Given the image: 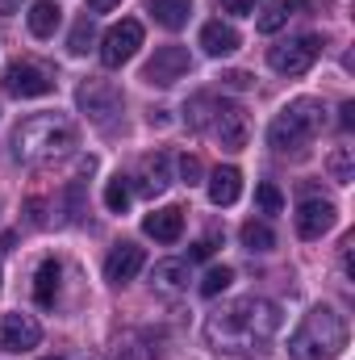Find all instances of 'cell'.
Listing matches in <instances>:
<instances>
[{"label": "cell", "instance_id": "cell-29", "mask_svg": "<svg viewBox=\"0 0 355 360\" xmlns=\"http://www.w3.org/2000/svg\"><path fill=\"white\" fill-rule=\"evenodd\" d=\"M63 197H67V222H80L84 218V180H67Z\"/></svg>", "mask_w": 355, "mask_h": 360}, {"label": "cell", "instance_id": "cell-15", "mask_svg": "<svg viewBox=\"0 0 355 360\" xmlns=\"http://www.w3.org/2000/svg\"><path fill=\"white\" fill-rule=\"evenodd\" d=\"M142 231H147L155 243H176L180 235H184V210H180V205H163V210L147 214V218H142Z\"/></svg>", "mask_w": 355, "mask_h": 360}, {"label": "cell", "instance_id": "cell-21", "mask_svg": "<svg viewBox=\"0 0 355 360\" xmlns=\"http://www.w3.org/2000/svg\"><path fill=\"white\" fill-rule=\"evenodd\" d=\"M151 285L159 293H180L188 285V260H159L151 269Z\"/></svg>", "mask_w": 355, "mask_h": 360}, {"label": "cell", "instance_id": "cell-6", "mask_svg": "<svg viewBox=\"0 0 355 360\" xmlns=\"http://www.w3.org/2000/svg\"><path fill=\"white\" fill-rule=\"evenodd\" d=\"M318 55H322V38L318 34H301V38H288V42L272 46L267 51V63L280 76H305L318 63Z\"/></svg>", "mask_w": 355, "mask_h": 360}, {"label": "cell", "instance_id": "cell-1", "mask_svg": "<svg viewBox=\"0 0 355 360\" xmlns=\"http://www.w3.org/2000/svg\"><path fill=\"white\" fill-rule=\"evenodd\" d=\"M280 331V306L267 297H239L205 319L209 348L226 356H260Z\"/></svg>", "mask_w": 355, "mask_h": 360}, {"label": "cell", "instance_id": "cell-36", "mask_svg": "<svg viewBox=\"0 0 355 360\" xmlns=\"http://www.w3.org/2000/svg\"><path fill=\"white\" fill-rule=\"evenodd\" d=\"M121 0H88V8L92 13H109V8H117Z\"/></svg>", "mask_w": 355, "mask_h": 360}, {"label": "cell", "instance_id": "cell-8", "mask_svg": "<svg viewBox=\"0 0 355 360\" xmlns=\"http://www.w3.org/2000/svg\"><path fill=\"white\" fill-rule=\"evenodd\" d=\"M188 72H192V59H188L184 46H159V51L147 59L142 80H147L151 89H172V84H180Z\"/></svg>", "mask_w": 355, "mask_h": 360}, {"label": "cell", "instance_id": "cell-39", "mask_svg": "<svg viewBox=\"0 0 355 360\" xmlns=\"http://www.w3.org/2000/svg\"><path fill=\"white\" fill-rule=\"evenodd\" d=\"M46 360H63V356H46Z\"/></svg>", "mask_w": 355, "mask_h": 360}, {"label": "cell", "instance_id": "cell-38", "mask_svg": "<svg viewBox=\"0 0 355 360\" xmlns=\"http://www.w3.org/2000/svg\"><path fill=\"white\" fill-rule=\"evenodd\" d=\"M109 360H121V352H117V356H109Z\"/></svg>", "mask_w": 355, "mask_h": 360}, {"label": "cell", "instance_id": "cell-11", "mask_svg": "<svg viewBox=\"0 0 355 360\" xmlns=\"http://www.w3.org/2000/svg\"><path fill=\"white\" fill-rule=\"evenodd\" d=\"M38 340H42V327L34 314H21V310L0 314V352H29L38 348Z\"/></svg>", "mask_w": 355, "mask_h": 360}, {"label": "cell", "instance_id": "cell-14", "mask_svg": "<svg viewBox=\"0 0 355 360\" xmlns=\"http://www.w3.org/2000/svg\"><path fill=\"white\" fill-rule=\"evenodd\" d=\"M168 184H172V155H168V151L142 155V164H138V193H142V197H155V193H163Z\"/></svg>", "mask_w": 355, "mask_h": 360}, {"label": "cell", "instance_id": "cell-10", "mask_svg": "<svg viewBox=\"0 0 355 360\" xmlns=\"http://www.w3.org/2000/svg\"><path fill=\"white\" fill-rule=\"evenodd\" d=\"M76 105L88 113L92 122H109L117 109H121V89L113 84V80H84L80 84V92H76Z\"/></svg>", "mask_w": 355, "mask_h": 360}, {"label": "cell", "instance_id": "cell-13", "mask_svg": "<svg viewBox=\"0 0 355 360\" xmlns=\"http://www.w3.org/2000/svg\"><path fill=\"white\" fill-rule=\"evenodd\" d=\"M147 264V256H142V248L138 243H117L109 256H105V281L109 285H126V281H134L138 272Z\"/></svg>", "mask_w": 355, "mask_h": 360}, {"label": "cell", "instance_id": "cell-12", "mask_svg": "<svg viewBox=\"0 0 355 360\" xmlns=\"http://www.w3.org/2000/svg\"><path fill=\"white\" fill-rule=\"evenodd\" d=\"M335 218H339L335 201H322V197H305V201L297 205V235H301V239H322V235L335 226Z\"/></svg>", "mask_w": 355, "mask_h": 360}, {"label": "cell", "instance_id": "cell-17", "mask_svg": "<svg viewBox=\"0 0 355 360\" xmlns=\"http://www.w3.org/2000/svg\"><path fill=\"white\" fill-rule=\"evenodd\" d=\"M59 21H63V8H59L55 0H38V4L25 13V25H29L34 38H55Z\"/></svg>", "mask_w": 355, "mask_h": 360}, {"label": "cell", "instance_id": "cell-9", "mask_svg": "<svg viewBox=\"0 0 355 360\" xmlns=\"http://www.w3.org/2000/svg\"><path fill=\"white\" fill-rule=\"evenodd\" d=\"M0 89L8 92V96L29 101V96H46V92H55V76H51L46 68H38V63H8L4 76H0Z\"/></svg>", "mask_w": 355, "mask_h": 360}, {"label": "cell", "instance_id": "cell-5", "mask_svg": "<svg viewBox=\"0 0 355 360\" xmlns=\"http://www.w3.org/2000/svg\"><path fill=\"white\" fill-rule=\"evenodd\" d=\"M205 130H209V139H213L222 151H243L247 139H251V117H247V109L234 105V101H213Z\"/></svg>", "mask_w": 355, "mask_h": 360}, {"label": "cell", "instance_id": "cell-24", "mask_svg": "<svg viewBox=\"0 0 355 360\" xmlns=\"http://www.w3.org/2000/svg\"><path fill=\"white\" fill-rule=\"evenodd\" d=\"M288 17H293V0H272L264 13H260L255 30H260V34H276V30H284Z\"/></svg>", "mask_w": 355, "mask_h": 360}, {"label": "cell", "instance_id": "cell-32", "mask_svg": "<svg viewBox=\"0 0 355 360\" xmlns=\"http://www.w3.org/2000/svg\"><path fill=\"white\" fill-rule=\"evenodd\" d=\"M222 8H226L230 17H251V13H255V0H222Z\"/></svg>", "mask_w": 355, "mask_h": 360}, {"label": "cell", "instance_id": "cell-7", "mask_svg": "<svg viewBox=\"0 0 355 360\" xmlns=\"http://www.w3.org/2000/svg\"><path fill=\"white\" fill-rule=\"evenodd\" d=\"M138 46H142V21L126 17V21H117V25L105 30V38H100V63L105 68H121V63H130L138 55Z\"/></svg>", "mask_w": 355, "mask_h": 360}, {"label": "cell", "instance_id": "cell-22", "mask_svg": "<svg viewBox=\"0 0 355 360\" xmlns=\"http://www.w3.org/2000/svg\"><path fill=\"white\" fill-rule=\"evenodd\" d=\"M239 239H243V248L247 252H272L276 248V235H272V226L267 222H243V231H239Z\"/></svg>", "mask_w": 355, "mask_h": 360}, {"label": "cell", "instance_id": "cell-20", "mask_svg": "<svg viewBox=\"0 0 355 360\" xmlns=\"http://www.w3.org/2000/svg\"><path fill=\"white\" fill-rule=\"evenodd\" d=\"M59 276H63V264L59 260H42L38 264V276H34V302L38 306H55V297H59Z\"/></svg>", "mask_w": 355, "mask_h": 360}, {"label": "cell", "instance_id": "cell-30", "mask_svg": "<svg viewBox=\"0 0 355 360\" xmlns=\"http://www.w3.org/2000/svg\"><path fill=\"white\" fill-rule=\"evenodd\" d=\"M176 168H180V180H184V184H196V180H201V160H196V155H180Z\"/></svg>", "mask_w": 355, "mask_h": 360}, {"label": "cell", "instance_id": "cell-35", "mask_svg": "<svg viewBox=\"0 0 355 360\" xmlns=\"http://www.w3.org/2000/svg\"><path fill=\"white\" fill-rule=\"evenodd\" d=\"M339 113H343V117H339V126H343V130H351V126H355V101H343V109H339Z\"/></svg>", "mask_w": 355, "mask_h": 360}, {"label": "cell", "instance_id": "cell-2", "mask_svg": "<svg viewBox=\"0 0 355 360\" xmlns=\"http://www.w3.org/2000/svg\"><path fill=\"white\" fill-rule=\"evenodd\" d=\"M72 147H76V126L63 113H34L13 134V155L21 164H34V168L72 155Z\"/></svg>", "mask_w": 355, "mask_h": 360}, {"label": "cell", "instance_id": "cell-37", "mask_svg": "<svg viewBox=\"0 0 355 360\" xmlns=\"http://www.w3.org/2000/svg\"><path fill=\"white\" fill-rule=\"evenodd\" d=\"M21 8V0H0V17H8V13H17Z\"/></svg>", "mask_w": 355, "mask_h": 360}, {"label": "cell", "instance_id": "cell-23", "mask_svg": "<svg viewBox=\"0 0 355 360\" xmlns=\"http://www.w3.org/2000/svg\"><path fill=\"white\" fill-rule=\"evenodd\" d=\"M326 172H330L335 184H351L355 180V151L351 147H335L330 160H326Z\"/></svg>", "mask_w": 355, "mask_h": 360}, {"label": "cell", "instance_id": "cell-26", "mask_svg": "<svg viewBox=\"0 0 355 360\" xmlns=\"http://www.w3.org/2000/svg\"><path fill=\"white\" fill-rule=\"evenodd\" d=\"M126 205H130V180L113 176L105 184V210H109V214H126Z\"/></svg>", "mask_w": 355, "mask_h": 360}, {"label": "cell", "instance_id": "cell-19", "mask_svg": "<svg viewBox=\"0 0 355 360\" xmlns=\"http://www.w3.org/2000/svg\"><path fill=\"white\" fill-rule=\"evenodd\" d=\"M239 193H243V172L239 168H217L209 176V201L213 205H234Z\"/></svg>", "mask_w": 355, "mask_h": 360}, {"label": "cell", "instance_id": "cell-31", "mask_svg": "<svg viewBox=\"0 0 355 360\" xmlns=\"http://www.w3.org/2000/svg\"><path fill=\"white\" fill-rule=\"evenodd\" d=\"M222 84L234 89V92H247L251 84H255V76H251V72H222Z\"/></svg>", "mask_w": 355, "mask_h": 360}, {"label": "cell", "instance_id": "cell-28", "mask_svg": "<svg viewBox=\"0 0 355 360\" xmlns=\"http://www.w3.org/2000/svg\"><path fill=\"white\" fill-rule=\"evenodd\" d=\"M234 281V272L226 269V264H217V269H209L205 272V281H201V297H217L226 285Z\"/></svg>", "mask_w": 355, "mask_h": 360}, {"label": "cell", "instance_id": "cell-25", "mask_svg": "<svg viewBox=\"0 0 355 360\" xmlns=\"http://www.w3.org/2000/svg\"><path fill=\"white\" fill-rule=\"evenodd\" d=\"M96 42V25H92V17L84 13L76 25H72V38H67V51L72 55H88V46Z\"/></svg>", "mask_w": 355, "mask_h": 360}, {"label": "cell", "instance_id": "cell-33", "mask_svg": "<svg viewBox=\"0 0 355 360\" xmlns=\"http://www.w3.org/2000/svg\"><path fill=\"white\" fill-rule=\"evenodd\" d=\"M25 210H29V222H34V226H46V201H42V197H34Z\"/></svg>", "mask_w": 355, "mask_h": 360}, {"label": "cell", "instance_id": "cell-18", "mask_svg": "<svg viewBox=\"0 0 355 360\" xmlns=\"http://www.w3.org/2000/svg\"><path fill=\"white\" fill-rule=\"evenodd\" d=\"M147 13H151L155 25H163V30H184L188 17H192V0H151Z\"/></svg>", "mask_w": 355, "mask_h": 360}, {"label": "cell", "instance_id": "cell-4", "mask_svg": "<svg viewBox=\"0 0 355 360\" xmlns=\"http://www.w3.org/2000/svg\"><path fill=\"white\" fill-rule=\"evenodd\" d=\"M347 348V323L330 306H314L301 327L288 335V356L293 360H335Z\"/></svg>", "mask_w": 355, "mask_h": 360}, {"label": "cell", "instance_id": "cell-3", "mask_svg": "<svg viewBox=\"0 0 355 360\" xmlns=\"http://www.w3.org/2000/svg\"><path fill=\"white\" fill-rule=\"evenodd\" d=\"M322 126H326L322 101H293V105H284V109L272 117V126H267V147H272L280 160H305Z\"/></svg>", "mask_w": 355, "mask_h": 360}, {"label": "cell", "instance_id": "cell-34", "mask_svg": "<svg viewBox=\"0 0 355 360\" xmlns=\"http://www.w3.org/2000/svg\"><path fill=\"white\" fill-rule=\"evenodd\" d=\"M209 256H213V243H209V239H201V243L188 248V264H192V260H209Z\"/></svg>", "mask_w": 355, "mask_h": 360}, {"label": "cell", "instance_id": "cell-27", "mask_svg": "<svg viewBox=\"0 0 355 360\" xmlns=\"http://www.w3.org/2000/svg\"><path fill=\"white\" fill-rule=\"evenodd\" d=\"M255 205H260V214H280L284 210V193L272 180H264V184H255Z\"/></svg>", "mask_w": 355, "mask_h": 360}, {"label": "cell", "instance_id": "cell-16", "mask_svg": "<svg viewBox=\"0 0 355 360\" xmlns=\"http://www.w3.org/2000/svg\"><path fill=\"white\" fill-rule=\"evenodd\" d=\"M239 30L234 25H226V21H209L205 30H201V46H205V55H213V59H222V55H234L239 51Z\"/></svg>", "mask_w": 355, "mask_h": 360}]
</instances>
